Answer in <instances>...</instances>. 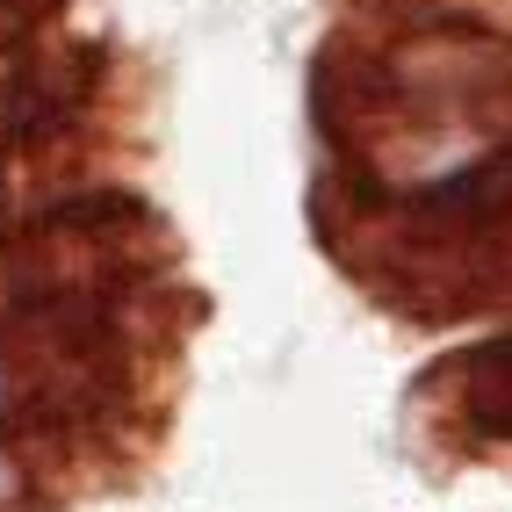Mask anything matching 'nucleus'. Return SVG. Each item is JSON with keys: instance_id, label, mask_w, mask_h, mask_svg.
Wrapping results in <instances>:
<instances>
[{"instance_id": "f257e3e1", "label": "nucleus", "mask_w": 512, "mask_h": 512, "mask_svg": "<svg viewBox=\"0 0 512 512\" xmlns=\"http://www.w3.org/2000/svg\"><path fill=\"white\" fill-rule=\"evenodd\" d=\"M455 375H462V419L484 440H512V332L455 361Z\"/></svg>"}, {"instance_id": "f03ea898", "label": "nucleus", "mask_w": 512, "mask_h": 512, "mask_svg": "<svg viewBox=\"0 0 512 512\" xmlns=\"http://www.w3.org/2000/svg\"><path fill=\"white\" fill-rule=\"evenodd\" d=\"M15 484H22V476H15V462L0 455V498H15Z\"/></svg>"}]
</instances>
